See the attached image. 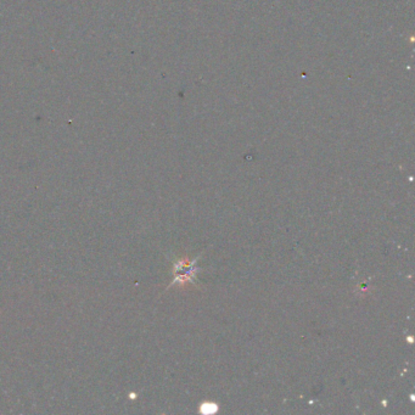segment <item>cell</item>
<instances>
[{"label":"cell","instance_id":"6da1fadb","mask_svg":"<svg viewBox=\"0 0 415 415\" xmlns=\"http://www.w3.org/2000/svg\"><path fill=\"white\" fill-rule=\"evenodd\" d=\"M200 410L203 413H215L217 410V405L213 403H206V404H202Z\"/></svg>","mask_w":415,"mask_h":415}]
</instances>
